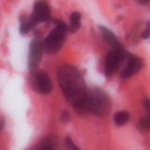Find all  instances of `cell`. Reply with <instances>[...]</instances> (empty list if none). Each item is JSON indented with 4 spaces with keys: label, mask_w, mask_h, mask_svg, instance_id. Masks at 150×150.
Wrapping results in <instances>:
<instances>
[{
    "label": "cell",
    "mask_w": 150,
    "mask_h": 150,
    "mask_svg": "<svg viewBox=\"0 0 150 150\" xmlns=\"http://www.w3.org/2000/svg\"><path fill=\"white\" fill-rule=\"evenodd\" d=\"M43 45L42 39L37 37L33 39L29 44V54H28V67L30 69H34L39 65L43 54Z\"/></svg>",
    "instance_id": "6"
},
{
    "label": "cell",
    "mask_w": 150,
    "mask_h": 150,
    "mask_svg": "<svg viewBox=\"0 0 150 150\" xmlns=\"http://www.w3.org/2000/svg\"><path fill=\"white\" fill-rule=\"evenodd\" d=\"M149 35H150V27H149V22H147V23H146V27H145L144 31L143 32L142 37H143V39L147 40L148 38H149Z\"/></svg>",
    "instance_id": "17"
},
{
    "label": "cell",
    "mask_w": 150,
    "mask_h": 150,
    "mask_svg": "<svg viewBox=\"0 0 150 150\" xmlns=\"http://www.w3.org/2000/svg\"><path fill=\"white\" fill-rule=\"evenodd\" d=\"M37 23L34 22V20L31 17L23 19L20 25V33L23 35H25L28 32H30L32 29H34Z\"/></svg>",
    "instance_id": "12"
},
{
    "label": "cell",
    "mask_w": 150,
    "mask_h": 150,
    "mask_svg": "<svg viewBox=\"0 0 150 150\" xmlns=\"http://www.w3.org/2000/svg\"><path fill=\"white\" fill-rule=\"evenodd\" d=\"M111 110V100L109 96L100 88L87 89L83 103V112H90L97 116H104Z\"/></svg>",
    "instance_id": "2"
},
{
    "label": "cell",
    "mask_w": 150,
    "mask_h": 150,
    "mask_svg": "<svg viewBox=\"0 0 150 150\" xmlns=\"http://www.w3.org/2000/svg\"><path fill=\"white\" fill-rule=\"evenodd\" d=\"M127 58H128V62L120 73L121 79L130 78L143 69V59L132 54H129Z\"/></svg>",
    "instance_id": "8"
},
{
    "label": "cell",
    "mask_w": 150,
    "mask_h": 150,
    "mask_svg": "<svg viewBox=\"0 0 150 150\" xmlns=\"http://www.w3.org/2000/svg\"><path fill=\"white\" fill-rule=\"evenodd\" d=\"M31 84L35 92L40 94V95H47V94L51 93L52 88H53L49 75L44 70L35 71L32 76Z\"/></svg>",
    "instance_id": "5"
},
{
    "label": "cell",
    "mask_w": 150,
    "mask_h": 150,
    "mask_svg": "<svg viewBox=\"0 0 150 150\" xmlns=\"http://www.w3.org/2000/svg\"><path fill=\"white\" fill-rule=\"evenodd\" d=\"M69 30L70 32H76L81 27V14L78 11H74L69 17Z\"/></svg>",
    "instance_id": "11"
},
{
    "label": "cell",
    "mask_w": 150,
    "mask_h": 150,
    "mask_svg": "<svg viewBox=\"0 0 150 150\" xmlns=\"http://www.w3.org/2000/svg\"><path fill=\"white\" fill-rule=\"evenodd\" d=\"M129 120V114L126 111L117 112L114 116V122L116 126H123Z\"/></svg>",
    "instance_id": "13"
},
{
    "label": "cell",
    "mask_w": 150,
    "mask_h": 150,
    "mask_svg": "<svg viewBox=\"0 0 150 150\" xmlns=\"http://www.w3.org/2000/svg\"><path fill=\"white\" fill-rule=\"evenodd\" d=\"M54 23V29L52 30L44 40H42L43 50L48 54H56L60 51L69 31L68 25L63 21L55 20Z\"/></svg>",
    "instance_id": "3"
},
{
    "label": "cell",
    "mask_w": 150,
    "mask_h": 150,
    "mask_svg": "<svg viewBox=\"0 0 150 150\" xmlns=\"http://www.w3.org/2000/svg\"><path fill=\"white\" fill-rule=\"evenodd\" d=\"M144 107H145V110H146V112H150V101H149L148 98H146V100H144Z\"/></svg>",
    "instance_id": "18"
},
{
    "label": "cell",
    "mask_w": 150,
    "mask_h": 150,
    "mask_svg": "<svg viewBox=\"0 0 150 150\" xmlns=\"http://www.w3.org/2000/svg\"><path fill=\"white\" fill-rule=\"evenodd\" d=\"M65 144H66V146H67L68 149H70V150H79V147L77 146L75 143L71 140L70 137H67L65 140Z\"/></svg>",
    "instance_id": "15"
},
{
    "label": "cell",
    "mask_w": 150,
    "mask_h": 150,
    "mask_svg": "<svg viewBox=\"0 0 150 150\" xmlns=\"http://www.w3.org/2000/svg\"><path fill=\"white\" fill-rule=\"evenodd\" d=\"M57 79L67 101L78 112H83V103L87 88L79 69L70 64L61 65L57 69Z\"/></svg>",
    "instance_id": "1"
},
{
    "label": "cell",
    "mask_w": 150,
    "mask_h": 150,
    "mask_svg": "<svg viewBox=\"0 0 150 150\" xmlns=\"http://www.w3.org/2000/svg\"><path fill=\"white\" fill-rule=\"evenodd\" d=\"M100 33L103 37V39H104V40L111 46L112 49H115V50H124L125 49L123 45L121 44V42L117 40L116 36L110 29H108V28L105 26L100 25Z\"/></svg>",
    "instance_id": "9"
},
{
    "label": "cell",
    "mask_w": 150,
    "mask_h": 150,
    "mask_svg": "<svg viewBox=\"0 0 150 150\" xmlns=\"http://www.w3.org/2000/svg\"><path fill=\"white\" fill-rule=\"evenodd\" d=\"M61 120H62L63 122H65V123H67V122H69L70 120V115L69 114V112L67 111H63L62 112H61V116H60Z\"/></svg>",
    "instance_id": "16"
},
{
    "label": "cell",
    "mask_w": 150,
    "mask_h": 150,
    "mask_svg": "<svg viewBox=\"0 0 150 150\" xmlns=\"http://www.w3.org/2000/svg\"><path fill=\"white\" fill-rule=\"evenodd\" d=\"M129 54L125 49L124 50L112 49L107 54L104 60V65H103L104 73L106 76H111V75L114 74L118 69L122 61L128 57Z\"/></svg>",
    "instance_id": "4"
},
{
    "label": "cell",
    "mask_w": 150,
    "mask_h": 150,
    "mask_svg": "<svg viewBox=\"0 0 150 150\" xmlns=\"http://www.w3.org/2000/svg\"><path fill=\"white\" fill-rule=\"evenodd\" d=\"M4 126H5V119H4L3 116L0 115V131L3 129Z\"/></svg>",
    "instance_id": "19"
},
{
    "label": "cell",
    "mask_w": 150,
    "mask_h": 150,
    "mask_svg": "<svg viewBox=\"0 0 150 150\" xmlns=\"http://www.w3.org/2000/svg\"><path fill=\"white\" fill-rule=\"evenodd\" d=\"M137 1L140 3V4H142V5H145V4H147L149 2V0H137Z\"/></svg>",
    "instance_id": "20"
},
{
    "label": "cell",
    "mask_w": 150,
    "mask_h": 150,
    "mask_svg": "<svg viewBox=\"0 0 150 150\" xmlns=\"http://www.w3.org/2000/svg\"><path fill=\"white\" fill-rule=\"evenodd\" d=\"M37 23H45L51 20V11L49 5L43 0H37L33 7V12L30 16Z\"/></svg>",
    "instance_id": "7"
},
{
    "label": "cell",
    "mask_w": 150,
    "mask_h": 150,
    "mask_svg": "<svg viewBox=\"0 0 150 150\" xmlns=\"http://www.w3.org/2000/svg\"><path fill=\"white\" fill-rule=\"evenodd\" d=\"M139 129L144 131V132H146L150 129V116H149V112H147V115H145L143 118H141L139 121Z\"/></svg>",
    "instance_id": "14"
},
{
    "label": "cell",
    "mask_w": 150,
    "mask_h": 150,
    "mask_svg": "<svg viewBox=\"0 0 150 150\" xmlns=\"http://www.w3.org/2000/svg\"><path fill=\"white\" fill-rule=\"evenodd\" d=\"M59 140L55 135H48L42 139L37 145L38 149H55L58 147Z\"/></svg>",
    "instance_id": "10"
}]
</instances>
